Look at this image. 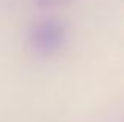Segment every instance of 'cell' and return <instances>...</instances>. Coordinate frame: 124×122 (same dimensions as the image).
Instances as JSON below:
<instances>
[{
	"mask_svg": "<svg viewBox=\"0 0 124 122\" xmlns=\"http://www.w3.org/2000/svg\"><path fill=\"white\" fill-rule=\"evenodd\" d=\"M39 6H49V5H60V3H64L68 0H36Z\"/></svg>",
	"mask_w": 124,
	"mask_h": 122,
	"instance_id": "cell-2",
	"label": "cell"
},
{
	"mask_svg": "<svg viewBox=\"0 0 124 122\" xmlns=\"http://www.w3.org/2000/svg\"><path fill=\"white\" fill-rule=\"evenodd\" d=\"M68 28L58 19H44L31 27L30 44L41 53H55L66 44Z\"/></svg>",
	"mask_w": 124,
	"mask_h": 122,
	"instance_id": "cell-1",
	"label": "cell"
}]
</instances>
